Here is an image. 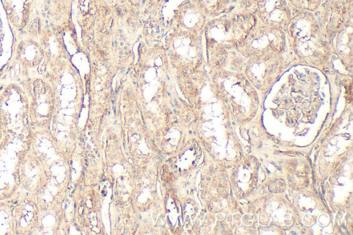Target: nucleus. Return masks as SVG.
Listing matches in <instances>:
<instances>
[{
  "mask_svg": "<svg viewBox=\"0 0 353 235\" xmlns=\"http://www.w3.org/2000/svg\"><path fill=\"white\" fill-rule=\"evenodd\" d=\"M0 119L6 134L22 136L28 130V100L19 85L9 84L0 94Z\"/></svg>",
  "mask_w": 353,
  "mask_h": 235,
  "instance_id": "1",
  "label": "nucleus"
},
{
  "mask_svg": "<svg viewBox=\"0 0 353 235\" xmlns=\"http://www.w3.org/2000/svg\"><path fill=\"white\" fill-rule=\"evenodd\" d=\"M53 95L50 87L41 79L32 85L29 105V121L37 127H46L52 116Z\"/></svg>",
  "mask_w": 353,
  "mask_h": 235,
  "instance_id": "2",
  "label": "nucleus"
},
{
  "mask_svg": "<svg viewBox=\"0 0 353 235\" xmlns=\"http://www.w3.org/2000/svg\"><path fill=\"white\" fill-rule=\"evenodd\" d=\"M13 215L14 231L18 234H27L38 223L39 211L37 205L28 198L19 202L14 208Z\"/></svg>",
  "mask_w": 353,
  "mask_h": 235,
  "instance_id": "3",
  "label": "nucleus"
},
{
  "mask_svg": "<svg viewBox=\"0 0 353 235\" xmlns=\"http://www.w3.org/2000/svg\"><path fill=\"white\" fill-rule=\"evenodd\" d=\"M4 133V130H3V125H2V123H1V119H0V144L2 141L1 140V138L3 136V134Z\"/></svg>",
  "mask_w": 353,
  "mask_h": 235,
  "instance_id": "4",
  "label": "nucleus"
}]
</instances>
